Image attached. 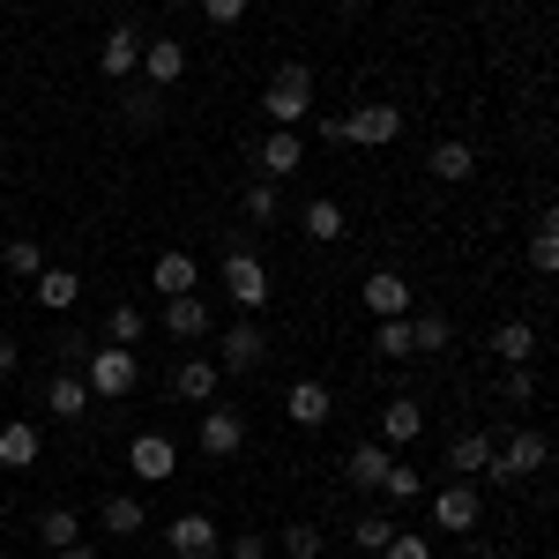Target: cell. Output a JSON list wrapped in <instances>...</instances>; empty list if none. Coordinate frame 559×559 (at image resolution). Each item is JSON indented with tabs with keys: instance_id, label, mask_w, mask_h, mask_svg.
I'll use <instances>...</instances> for the list:
<instances>
[{
	"instance_id": "39",
	"label": "cell",
	"mask_w": 559,
	"mask_h": 559,
	"mask_svg": "<svg viewBox=\"0 0 559 559\" xmlns=\"http://www.w3.org/2000/svg\"><path fill=\"white\" fill-rule=\"evenodd\" d=\"M381 559H432V545L426 537H418V530H395V537H388V552Z\"/></svg>"
},
{
	"instance_id": "7",
	"label": "cell",
	"mask_w": 559,
	"mask_h": 559,
	"mask_svg": "<svg viewBox=\"0 0 559 559\" xmlns=\"http://www.w3.org/2000/svg\"><path fill=\"white\" fill-rule=\"evenodd\" d=\"M97 75H112V83L142 75V31H134V23H112V31H105V45H97Z\"/></svg>"
},
{
	"instance_id": "20",
	"label": "cell",
	"mask_w": 559,
	"mask_h": 559,
	"mask_svg": "<svg viewBox=\"0 0 559 559\" xmlns=\"http://www.w3.org/2000/svg\"><path fill=\"white\" fill-rule=\"evenodd\" d=\"M150 284H157V292H165V299H187V292H194V284H202V261L194 254H157V269H150Z\"/></svg>"
},
{
	"instance_id": "1",
	"label": "cell",
	"mask_w": 559,
	"mask_h": 559,
	"mask_svg": "<svg viewBox=\"0 0 559 559\" xmlns=\"http://www.w3.org/2000/svg\"><path fill=\"white\" fill-rule=\"evenodd\" d=\"M83 381H90V395H97V403H128L134 388H142V366H134L128 344H97L83 358Z\"/></svg>"
},
{
	"instance_id": "16",
	"label": "cell",
	"mask_w": 559,
	"mask_h": 559,
	"mask_svg": "<svg viewBox=\"0 0 559 559\" xmlns=\"http://www.w3.org/2000/svg\"><path fill=\"white\" fill-rule=\"evenodd\" d=\"M142 75H150V90H173L179 75H187V45L179 38H142Z\"/></svg>"
},
{
	"instance_id": "44",
	"label": "cell",
	"mask_w": 559,
	"mask_h": 559,
	"mask_svg": "<svg viewBox=\"0 0 559 559\" xmlns=\"http://www.w3.org/2000/svg\"><path fill=\"white\" fill-rule=\"evenodd\" d=\"M15 366H23V350H15V336H0V381H8Z\"/></svg>"
},
{
	"instance_id": "43",
	"label": "cell",
	"mask_w": 559,
	"mask_h": 559,
	"mask_svg": "<svg viewBox=\"0 0 559 559\" xmlns=\"http://www.w3.org/2000/svg\"><path fill=\"white\" fill-rule=\"evenodd\" d=\"M231 559H269V537H254V530H239V537H231Z\"/></svg>"
},
{
	"instance_id": "2",
	"label": "cell",
	"mask_w": 559,
	"mask_h": 559,
	"mask_svg": "<svg viewBox=\"0 0 559 559\" xmlns=\"http://www.w3.org/2000/svg\"><path fill=\"white\" fill-rule=\"evenodd\" d=\"M261 112H269V128H299L306 112H313V75H306L299 60H284L269 90H261Z\"/></svg>"
},
{
	"instance_id": "37",
	"label": "cell",
	"mask_w": 559,
	"mask_h": 559,
	"mask_svg": "<svg viewBox=\"0 0 559 559\" xmlns=\"http://www.w3.org/2000/svg\"><path fill=\"white\" fill-rule=\"evenodd\" d=\"M500 395H508V403H530V395H537V366H508V373H500Z\"/></svg>"
},
{
	"instance_id": "28",
	"label": "cell",
	"mask_w": 559,
	"mask_h": 559,
	"mask_svg": "<svg viewBox=\"0 0 559 559\" xmlns=\"http://www.w3.org/2000/svg\"><path fill=\"white\" fill-rule=\"evenodd\" d=\"M97 522H105L112 537H142V530H150V515H142V500H128V492H112V500L97 508Z\"/></svg>"
},
{
	"instance_id": "24",
	"label": "cell",
	"mask_w": 559,
	"mask_h": 559,
	"mask_svg": "<svg viewBox=\"0 0 559 559\" xmlns=\"http://www.w3.org/2000/svg\"><path fill=\"white\" fill-rule=\"evenodd\" d=\"M38 426H23V418H8V426H0V471H31V463H38Z\"/></svg>"
},
{
	"instance_id": "33",
	"label": "cell",
	"mask_w": 559,
	"mask_h": 559,
	"mask_svg": "<svg viewBox=\"0 0 559 559\" xmlns=\"http://www.w3.org/2000/svg\"><path fill=\"white\" fill-rule=\"evenodd\" d=\"M276 545H284V559H321V552H329L313 522H284V537H276Z\"/></svg>"
},
{
	"instance_id": "46",
	"label": "cell",
	"mask_w": 559,
	"mask_h": 559,
	"mask_svg": "<svg viewBox=\"0 0 559 559\" xmlns=\"http://www.w3.org/2000/svg\"><path fill=\"white\" fill-rule=\"evenodd\" d=\"M52 559H105V552H90V545H68V552H52Z\"/></svg>"
},
{
	"instance_id": "8",
	"label": "cell",
	"mask_w": 559,
	"mask_h": 559,
	"mask_svg": "<svg viewBox=\"0 0 559 559\" xmlns=\"http://www.w3.org/2000/svg\"><path fill=\"white\" fill-rule=\"evenodd\" d=\"M165 545H173V559H216L224 552V537H216L210 515H173L165 522Z\"/></svg>"
},
{
	"instance_id": "42",
	"label": "cell",
	"mask_w": 559,
	"mask_h": 559,
	"mask_svg": "<svg viewBox=\"0 0 559 559\" xmlns=\"http://www.w3.org/2000/svg\"><path fill=\"white\" fill-rule=\"evenodd\" d=\"M128 120H134V128H150V120H157V90H134V97H128Z\"/></svg>"
},
{
	"instance_id": "41",
	"label": "cell",
	"mask_w": 559,
	"mask_h": 559,
	"mask_svg": "<svg viewBox=\"0 0 559 559\" xmlns=\"http://www.w3.org/2000/svg\"><path fill=\"white\" fill-rule=\"evenodd\" d=\"M194 8H202V15H210L216 31H231V23H239V15H247V8H254V0H194Z\"/></svg>"
},
{
	"instance_id": "9",
	"label": "cell",
	"mask_w": 559,
	"mask_h": 559,
	"mask_svg": "<svg viewBox=\"0 0 559 559\" xmlns=\"http://www.w3.org/2000/svg\"><path fill=\"white\" fill-rule=\"evenodd\" d=\"M261 358H269V336H261L254 321H231L224 344H216V366H224V373H254Z\"/></svg>"
},
{
	"instance_id": "12",
	"label": "cell",
	"mask_w": 559,
	"mask_h": 559,
	"mask_svg": "<svg viewBox=\"0 0 559 559\" xmlns=\"http://www.w3.org/2000/svg\"><path fill=\"white\" fill-rule=\"evenodd\" d=\"M128 463H134V477H142V485H165V477L179 471V448L165 440V432H134Z\"/></svg>"
},
{
	"instance_id": "21",
	"label": "cell",
	"mask_w": 559,
	"mask_h": 559,
	"mask_svg": "<svg viewBox=\"0 0 559 559\" xmlns=\"http://www.w3.org/2000/svg\"><path fill=\"white\" fill-rule=\"evenodd\" d=\"M299 231H306V239H313V247H336V239H344L350 224H344V210H336L329 194H313V202H306V210H299Z\"/></svg>"
},
{
	"instance_id": "26",
	"label": "cell",
	"mask_w": 559,
	"mask_h": 559,
	"mask_svg": "<svg viewBox=\"0 0 559 559\" xmlns=\"http://www.w3.org/2000/svg\"><path fill=\"white\" fill-rule=\"evenodd\" d=\"M45 403H52V418H83V411L97 403V395H90V381H83V373H52Z\"/></svg>"
},
{
	"instance_id": "27",
	"label": "cell",
	"mask_w": 559,
	"mask_h": 559,
	"mask_svg": "<svg viewBox=\"0 0 559 559\" xmlns=\"http://www.w3.org/2000/svg\"><path fill=\"white\" fill-rule=\"evenodd\" d=\"M492 350H500L508 366H537V329H530V321H500V329H492Z\"/></svg>"
},
{
	"instance_id": "17",
	"label": "cell",
	"mask_w": 559,
	"mask_h": 559,
	"mask_svg": "<svg viewBox=\"0 0 559 559\" xmlns=\"http://www.w3.org/2000/svg\"><path fill=\"white\" fill-rule=\"evenodd\" d=\"M492 455H500L492 432H455V440H448V471H455V477H485V471H492Z\"/></svg>"
},
{
	"instance_id": "40",
	"label": "cell",
	"mask_w": 559,
	"mask_h": 559,
	"mask_svg": "<svg viewBox=\"0 0 559 559\" xmlns=\"http://www.w3.org/2000/svg\"><path fill=\"white\" fill-rule=\"evenodd\" d=\"M247 216H254V224L276 216V179H254V187H247Z\"/></svg>"
},
{
	"instance_id": "38",
	"label": "cell",
	"mask_w": 559,
	"mask_h": 559,
	"mask_svg": "<svg viewBox=\"0 0 559 559\" xmlns=\"http://www.w3.org/2000/svg\"><path fill=\"white\" fill-rule=\"evenodd\" d=\"M388 500H395V508H403V500H418V463H395V471H388V485H381Z\"/></svg>"
},
{
	"instance_id": "14",
	"label": "cell",
	"mask_w": 559,
	"mask_h": 559,
	"mask_svg": "<svg viewBox=\"0 0 559 559\" xmlns=\"http://www.w3.org/2000/svg\"><path fill=\"white\" fill-rule=\"evenodd\" d=\"M432 522H440L448 537H463V530H477V485H471V477H455L448 492H432Z\"/></svg>"
},
{
	"instance_id": "31",
	"label": "cell",
	"mask_w": 559,
	"mask_h": 559,
	"mask_svg": "<svg viewBox=\"0 0 559 559\" xmlns=\"http://www.w3.org/2000/svg\"><path fill=\"white\" fill-rule=\"evenodd\" d=\"M0 269H8V276H31V284H38V269H45L38 239H8V247H0Z\"/></svg>"
},
{
	"instance_id": "25",
	"label": "cell",
	"mask_w": 559,
	"mask_h": 559,
	"mask_svg": "<svg viewBox=\"0 0 559 559\" xmlns=\"http://www.w3.org/2000/svg\"><path fill=\"white\" fill-rule=\"evenodd\" d=\"M216 373H224L216 358H179V366H173V395H187V403H210V395H216Z\"/></svg>"
},
{
	"instance_id": "19",
	"label": "cell",
	"mask_w": 559,
	"mask_h": 559,
	"mask_svg": "<svg viewBox=\"0 0 559 559\" xmlns=\"http://www.w3.org/2000/svg\"><path fill=\"white\" fill-rule=\"evenodd\" d=\"M418 432H426V403H418V395H395V403L381 411V440L388 448H411Z\"/></svg>"
},
{
	"instance_id": "48",
	"label": "cell",
	"mask_w": 559,
	"mask_h": 559,
	"mask_svg": "<svg viewBox=\"0 0 559 559\" xmlns=\"http://www.w3.org/2000/svg\"><path fill=\"white\" fill-rule=\"evenodd\" d=\"M471 559H508V552H471Z\"/></svg>"
},
{
	"instance_id": "49",
	"label": "cell",
	"mask_w": 559,
	"mask_h": 559,
	"mask_svg": "<svg viewBox=\"0 0 559 559\" xmlns=\"http://www.w3.org/2000/svg\"><path fill=\"white\" fill-rule=\"evenodd\" d=\"M165 8H187V0H165Z\"/></svg>"
},
{
	"instance_id": "50",
	"label": "cell",
	"mask_w": 559,
	"mask_h": 559,
	"mask_svg": "<svg viewBox=\"0 0 559 559\" xmlns=\"http://www.w3.org/2000/svg\"><path fill=\"white\" fill-rule=\"evenodd\" d=\"M0 128H8V112H0Z\"/></svg>"
},
{
	"instance_id": "5",
	"label": "cell",
	"mask_w": 559,
	"mask_h": 559,
	"mask_svg": "<svg viewBox=\"0 0 559 559\" xmlns=\"http://www.w3.org/2000/svg\"><path fill=\"white\" fill-rule=\"evenodd\" d=\"M284 418L299 432H321L329 418H336V395H329V381H292L284 388Z\"/></svg>"
},
{
	"instance_id": "13",
	"label": "cell",
	"mask_w": 559,
	"mask_h": 559,
	"mask_svg": "<svg viewBox=\"0 0 559 559\" xmlns=\"http://www.w3.org/2000/svg\"><path fill=\"white\" fill-rule=\"evenodd\" d=\"M239 448H247V411H224V403L202 411V455L224 463V455H239Z\"/></svg>"
},
{
	"instance_id": "45",
	"label": "cell",
	"mask_w": 559,
	"mask_h": 559,
	"mask_svg": "<svg viewBox=\"0 0 559 559\" xmlns=\"http://www.w3.org/2000/svg\"><path fill=\"white\" fill-rule=\"evenodd\" d=\"M537 231H559V202H552V210H537Z\"/></svg>"
},
{
	"instance_id": "3",
	"label": "cell",
	"mask_w": 559,
	"mask_h": 559,
	"mask_svg": "<svg viewBox=\"0 0 559 559\" xmlns=\"http://www.w3.org/2000/svg\"><path fill=\"white\" fill-rule=\"evenodd\" d=\"M224 292H231L239 313H261V306H269V269H261V254L231 247V254H224Z\"/></svg>"
},
{
	"instance_id": "30",
	"label": "cell",
	"mask_w": 559,
	"mask_h": 559,
	"mask_svg": "<svg viewBox=\"0 0 559 559\" xmlns=\"http://www.w3.org/2000/svg\"><path fill=\"white\" fill-rule=\"evenodd\" d=\"M142 329H150L142 306H112V313H105V344H142Z\"/></svg>"
},
{
	"instance_id": "6",
	"label": "cell",
	"mask_w": 559,
	"mask_h": 559,
	"mask_svg": "<svg viewBox=\"0 0 559 559\" xmlns=\"http://www.w3.org/2000/svg\"><path fill=\"white\" fill-rule=\"evenodd\" d=\"M344 134L358 150H388L403 134V105H358V112H344Z\"/></svg>"
},
{
	"instance_id": "47",
	"label": "cell",
	"mask_w": 559,
	"mask_h": 559,
	"mask_svg": "<svg viewBox=\"0 0 559 559\" xmlns=\"http://www.w3.org/2000/svg\"><path fill=\"white\" fill-rule=\"evenodd\" d=\"M336 8H344V15H358V8H366V0H336Z\"/></svg>"
},
{
	"instance_id": "22",
	"label": "cell",
	"mask_w": 559,
	"mask_h": 559,
	"mask_svg": "<svg viewBox=\"0 0 559 559\" xmlns=\"http://www.w3.org/2000/svg\"><path fill=\"white\" fill-rule=\"evenodd\" d=\"M31 299H38L45 313H68V306L83 299V276H75V269H38V284H31Z\"/></svg>"
},
{
	"instance_id": "34",
	"label": "cell",
	"mask_w": 559,
	"mask_h": 559,
	"mask_svg": "<svg viewBox=\"0 0 559 559\" xmlns=\"http://www.w3.org/2000/svg\"><path fill=\"white\" fill-rule=\"evenodd\" d=\"M411 336H418V350H448V336H455V329H448V313H411Z\"/></svg>"
},
{
	"instance_id": "32",
	"label": "cell",
	"mask_w": 559,
	"mask_h": 559,
	"mask_svg": "<svg viewBox=\"0 0 559 559\" xmlns=\"http://www.w3.org/2000/svg\"><path fill=\"white\" fill-rule=\"evenodd\" d=\"M373 344H381V358H411V350H418V336H411V313L381 321V329H373Z\"/></svg>"
},
{
	"instance_id": "29",
	"label": "cell",
	"mask_w": 559,
	"mask_h": 559,
	"mask_svg": "<svg viewBox=\"0 0 559 559\" xmlns=\"http://www.w3.org/2000/svg\"><path fill=\"white\" fill-rule=\"evenodd\" d=\"M38 537H45V552H68V545H83V515L75 508H45Z\"/></svg>"
},
{
	"instance_id": "15",
	"label": "cell",
	"mask_w": 559,
	"mask_h": 559,
	"mask_svg": "<svg viewBox=\"0 0 559 559\" xmlns=\"http://www.w3.org/2000/svg\"><path fill=\"white\" fill-rule=\"evenodd\" d=\"M388 471H395V448H388V440H366V448H350V455H344V477L358 485V492H381Z\"/></svg>"
},
{
	"instance_id": "4",
	"label": "cell",
	"mask_w": 559,
	"mask_h": 559,
	"mask_svg": "<svg viewBox=\"0 0 559 559\" xmlns=\"http://www.w3.org/2000/svg\"><path fill=\"white\" fill-rule=\"evenodd\" d=\"M552 463V448H545V432H508L500 440V455H492V471L485 477H500V485H515V477H537Z\"/></svg>"
},
{
	"instance_id": "36",
	"label": "cell",
	"mask_w": 559,
	"mask_h": 559,
	"mask_svg": "<svg viewBox=\"0 0 559 559\" xmlns=\"http://www.w3.org/2000/svg\"><path fill=\"white\" fill-rule=\"evenodd\" d=\"M530 269L537 276H559V231H530Z\"/></svg>"
},
{
	"instance_id": "10",
	"label": "cell",
	"mask_w": 559,
	"mask_h": 559,
	"mask_svg": "<svg viewBox=\"0 0 559 559\" xmlns=\"http://www.w3.org/2000/svg\"><path fill=\"white\" fill-rule=\"evenodd\" d=\"M358 299H366V313H373V321H395V313H418V306H411V284H403L395 269H373V276L358 284Z\"/></svg>"
},
{
	"instance_id": "11",
	"label": "cell",
	"mask_w": 559,
	"mask_h": 559,
	"mask_svg": "<svg viewBox=\"0 0 559 559\" xmlns=\"http://www.w3.org/2000/svg\"><path fill=\"white\" fill-rule=\"evenodd\" d=\"M254 165H261V179H292L306 165V150H299V128H269L254 142Z\"/></svg>"
},
{
	"instance_id": "23",
	"label": "cell",
	"mask_w": 559,
	"mask_h": 559,
	"mask_svg": "<svg viewBox=\"0 0 559 559\" xmlns=\"http://www.w3.org/2000/svg\"><path fill=\"white\" fill-rule=\"evenodd\" d=\"M426 173L448 179V187H463V179H477V150H471V142H432Z\"/></svg>"
},
{
	"instance_id": "18",
	"label": "cell",
	"mask_w": 559,
	"mask_h": 559,
	"mask_svg": "<svg viewBox=\"0 0 559 559\" xmlns=\"http://www.w3.org/2000/svg\"><path fill=\"white\" fill-rule=\"evenodd\" d=\"M210 329H216V313L194 299V292H187V299H165V336H173V344H194V336H210Z\"/></svg>"
},
{
	"instance_id": "51",
	"label": "cell",
	"mask_w": 559,
	"mask_h": 559,
	"mask_svg": "<svg viewBox=\"0 0 559 559\" xmlns=\"http://www.w3.org/2000/svg\"><path fill=\"white\" fill-rule=\"evenodd\" d=\"M321 559H329V552H321Z\"/></svg>"
},
{
	"instance_id": "35",
	"label": "cell",
	"mask_w": 559,
	"mask_h": 559,
	"mask_svg": "<svg viewBox=\"0 0 559 559\" xmlns=\"http://www.w3.org/2000/svg\"><path fill=\"white\" fill-rule=\"evenodd\" d=\"M350 537H358V552H388L395 522H388V515H358V522H350Z\"/></svg>"
}]
</instances>
